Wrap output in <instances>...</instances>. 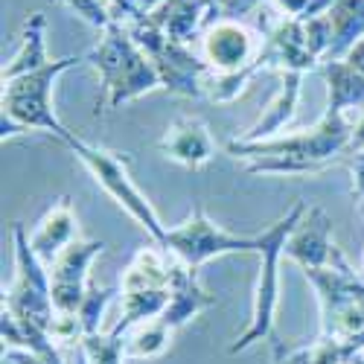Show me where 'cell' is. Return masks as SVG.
<instances>
[{
  "label": "cell",
  "instance_id": "obj_3",
  "mask_svg": "<svg viewBox=\"0 0 364 364\" xmlns=\"http://www.w3.org/2000/svg\"><path fill=\"white\" fill-rule=\"evenodd\" d=\"M85 58L100 73V85H102L100 105L108 114L164 87L158 68L151 65V58L140 50V44L132 38V33L123 23L105 26L100 44L87 50Z\"/></svg>",
  "mask_w": 364,
  "mask_h": 364
},
{
  "label": "cell",
  "instance_id": "obj_19",
  "mask_svg": "<svg viewBox=\"0 0 364 364\" xmlns=\"http://www.w3.org/2000/svg\"><path fill=\"white\" fill-rule=\"evenodd\" d=\"M300 90H303V73H280L277 94L271 97V102L262 108L257 123L248 126L239 137L242 140H268V137L283 134V129L291 126V119L297 114Z\"/></svg>",
  "mask_w": 364,
  "mask_h": 364
},
{
  "label": "cell",
  "instance_id": "obj_17",
  "mask_svg": "<svg viewBox=\"0 0 364 364\" xmlns=\"http://www.w3.org/2000/svg\"><path fill=\"white\" fill-rule=\"evenodd\" d=\"M76 239H79L76 210H73V201L68 196H62V198L53 201V207L41 216L36 230L29 233V245H33L36 257L44 265H53L55 257L62 254L68 245H73Z\"/></svg>",
  "mask_w": 364,
  "mask_h": 364
},
{
  "label": "cell",
  "instance_id": "obj_11",
  "mask_svg": "<svg viewBox=\"0 0 364 364\" xmlns=\"http://www.w3.org/2000/svg\"><path fill=\"white\" fill-rule=\"evenodd\" d=\"M198 53L204 65L213 73H262L259 70V53L262 38L251 26L233 18L213 21L204 36L198 38Z\"/></svg>",
  "mask_w": 364,
  "mask_h": 364
},
{
  "label": "cell",
  "instance_id": "obj_24",
  "mask_svg": "<svg viewBox=\"0 0 364 364\" xmlns=\"http://www.w3.org/2000/svg\"><path fill=\"white\" fill-rule=\"evenodd\" d=\"M114 294H117V289H108V286H100V283L90 280L87 294H85L82 306L76 312L85 336H97V332H102V318H105V309H108V303L114 300Z\"/></svg>",
  "mask_w": 364,
  "mask_h": 364
},
{
  "label": "cell",
  "instance_id": "obj_25",
  "mask_svg": "<svg viewBox=\"0 0 364 364\" xmlns=\"http://www.w3.org/2000/svg\"><path fill=\"white\" fill-rule=\"evenodd\" d=\"M82 347L90 358V364H123L126 358V338L123 336H114V332L102 329L97 336H85Z\"/></svg>",
  "mask_w": 364,
  "mask_h": 364
},
{
  "label": "cell",
  "instance_id": "obj_6",
  "mask_svg": "<svg viewBox=\"0 0 364 364\" xmlns=\"http://www.w3.org/2000/svg\"><path fill=\"white\" fill-rule=\"evenodd\" d=\"M68 149L76 155V161L90 172V178L97 181V184L102 187V193L123 210V213L146 230L149 242H155V245L164 248L166 242V225L161 222V216L155 213V207H151V201L137 190V184L132 181L129 175V158H119L117 151L111 149H102L97 143H87L82 137L73 134V140L68 143Z\"/></svg>",
  "mask_w": 364,
  "mask_h": 364
},
{
  "label": "cell",
  "instance_id": "obj_12",
  "mask_svg": "<svg viewBox=\"0 0 364 364\" xmlns=\"http://www.w3.org/2000/svg\"><path fill=\"white\" fill-rule=\"evenodd\" d=\"M105 254V242L76 239L50 265V294L55 315H76L90 286V265Z\"/></svg>",
  "mask_w": 364,
  "mask_h": 364
},
{
  "label": "cell",
  "instance_id": "obj_4",
  "mask_svg": "<svg viewBox=\"0 0 364 364\" xmlns=\"http://www.w3.org/2000/svg\"><path fill=\"white\" fill-rule=\"evenodd\" d=\"M306 201H294L286 213L262 230V248L257 254L259 259V274L254 283V300H251V321L245 326V332L230 344V355L248 353L251 347H257L259 341H271L277 336L274 332V321H277V309H280V259L286 257V242L291 236V230L297 228V222L306 213Z\"/></svg>",
  "mask_w": 364,
  "mask_h": 364
},
{
  "label": "cell",
  "instance_id": "obj_2",
  "mask_svg": "<svg viewBox=\"0 0 364 364\" xmlns=\"http://www.w3.org/2000/svg\"><path fill=\"white\" fill-rule=\"evenodd\" d=\"M85 62H87L85 55L53 58L47 68L6 82L4 90H0V140L6 143L26 132H41L68 146L73 140V132L58 119L53 105V90L58 76H65L68 70Z\"/></svg>",
  "mask_w": 364,
  "mask_h": 364
},
{
  "label": "cell",
  "instance_id": "obj_33",
  "mask_svg": "<svg viewBox=\"0 0 364 364\" xmlns=\"http://www.w3.org/2000/svg\"><path fill=\"white\" fill-rule=\"evenodd\" d=\"M129 4H132V9L137 15H149V12H155L164 4V0H129Z\"/></svg>",
  "mask_w": 364,
  "mask_h": 364
},
{
  "label": "cell",
  "instance_id": "obj_7",
  "mask_svg": "<svg viewBox=\"0 0 364 364\" xmlns=\"http://www.w3.org/2000/svg\"><path fill=\"white\" fill-rule=\"evenodd\" d=\"M321 303V336H358L364 332V280L350 259L336 251L323 268L303 271Z\"/></svg>",
  "mask_w": 364,
  "mask_h": 364
},
{
  "label": "cell",
  "instance_id": "obj_16",
  "mask_svg": "<svg viewBox=\"0 0 364 364\" xmlns=\"http://www.w3.org/2000/svg\"><path fill=\"white\" fill-rule=\"evenodd\" d=\"M222 15L207 0H164L155 12H149V21L178 44H193Z\"/></svg>",
  "mask_w": 364,
  "mask_h": 364
},
{
  "label": "cell",
  "instance_id": "obj_22",
  "mask_svg": "<svg viewBox=\"0 0 364 364\" xmlns=\"http://www.w3.org/2000/svg\"><path fill=\"white\" fill-rule=\"evenodd\" d=\"M326 15L332 21V47L323 62H338L364 38V0H336Z\"/></svg>",
  "mask_w": 364,
  "mask_h": 364
},
{
  "label": "cell",
  "instance_id": "obj_20",
  "mask_svg": "<svg viewBox=\"0 0 364 364\" xmlns=\"http://www.w3.org/2000/svg\"><path fill=\"white\" fill-rule=\"evenodd\" d=\"M53 62L47 53V15L44 12H33L23 21V29L18 36V50L12 53V58H6L4 68H0V85H6L18 76H26L33 70H41Z\"/></svg>",
  "mask_w": 364,
  "mask_h": 364
},
{
  "label": "cell",
  "instance_id": "obj_23",
  "mask_svg": "<svg viewBox=\"0 0 364 364\" xmlns=\"http://www.w3.org/2000/svg\"><path fill=\"white\" fill-rule=\"evenodd\" d=\"M172 326L164 318H151L137 323L134 329L126 332V358L129 361H146V358H158L169 350L172 341Z\"/></svg>",
  "mask_w": 364,
  "mask_h": 364
},
{
  "label": "cell",
  "instance_id": "obj_34",
  "mask_svg": "<svg viewBox=\"0 0 364 364\" xmlns=\"http://www.w3.org/2000/svg\"><path fill=\"white\" fill-rule=\"evenodd\" d=\"M68 350H70V364H90V358H87V353H85L82 341H79V344H73V347H68Z\"/></svg>",
  "mask_w": 364,
  "mask_h": 364
},
{
  "label": "cell",
  "instance_id": "obj_18",
  "mask_svg": "<svg viewBox=\"0 0 364 364\" xmlns=\"http://www.w3.org/2000/svg\"><path fill=\"white\" fill-rule=\"evenodd\" d=\"M210 306H216V297L198 283L196 268L172 257V297H169V306L161 318L172 329H181L193 318H198L201 312H207Z\"/></svg>",
  "mask_w": 364,
  "mask_h": 364
},
{
  "label": "cell",
  "instance_id": "obj_27",
  "mask_svg": "<svg viewBox=\"0 0 364 364\" xmlns=\"http://www.w3.org/2000/svg\"><path fill=\"white\" fill-rule=\"evenodd\" d=\"M303 29H306L309 50L315 53V58L323 65V58L329 55V47H332V21H329V15H318V18L306 21V23H303Z\"/></svg>",
  "mask_w": 364,
  "mask_h": 364
},
{
  "label": "cell",
  "instance_id": "obj_30",
  "mask_svg": "<svg viewBox=\"0 0 364 364\" xmlns=\"http://www.w3.org/2000/svg\"><path fill=\"white\" fill-rule=\"evenodd\" d=\"M350 178H353V193L364 204V151L350 158Z\"/></svg>",
  "mask_w": 364,
  "mask_h": 364
},
{
  "label": "cell",
  "instance_id": "obj_9",
  "mask_svg": "<svg viewBox=\"0 0 364 364\" xmlns=\"http://www.w3.org/2000/svg\"><path fill=\"white\" fill-rule=\"evenodd\" d=\"M12 251H15V277L9 289H4V306L12 315H18L26 323H36L38 329H47L53 336L55 306L50 294V265H44L33 245H29V233L21 222L12 225Z\"/></svg>",
  "mask_w": 364,
  "mask_h": 364
},
{
  "label": "cell",
  "instance_id": "obj_28",
  "mask_svg": "<svg viewBox=\"0 0 364 364\" xmlns=\"http://www.w3.org/2000/svg\"><path fill=\"white\" fill-rule=\"evenodd\" d=\"M4 358H6L9 364H65L62 347H58L55 341L44 344V347L36 350V353H26V350H4Z\"/></svg>",
  "mask_w": 364,
  "mask_h": 364
},
{
  "label": "cell",
  "instance_id": "obj_8",
  "mask_svg": "<svg viewBox=\"0 0 364 364\" xmlns=\"http://www.w3.org/2000/svg\"><path fill=\"white\" fill-rule=\"evenodd\" d=\"M164 248L190 268H201L210 259H219L228 254H259L262 248V230L259 233H236L222 228L207 216V210L196 204L190 216L166 230Z\"/></svg>",
  "mask_w": 364,
  "mask_h": 364
},
{
  "label": "cell",
  "instance_id": "obj_5",
  "mask_svg": "<svg viewBox=\"0 0 364 364\" xmlns=\"http://www.w3.org/2000/svg\"><path fill=\"white\" fill-rule=\"evenodd\" d=\"M172 297V254L155 242L143 245L119 280V318L108 329L114 336H126L143 321L161 318Z\"/></svg>",
  "mask_w": 364,
  "mask_h": 364
},
{
  "label": "cell",
  "instance_id": "obj_32",
  "mask_svg": "<svg viewBox=\"0 0 364 364\" xmlns=\"http://www.w3.org/2000/svg\"><path fill=\"white\" fill-rule=\"evenodd\" d=\"M344 62H350V65H353L358 73H364V38H361V41H358V44L350 50V55L344 58Z\"/></svg>",
  "mask_w": 364,
  "mask_h": 364
},
{
  "label": "cell",
  "instance_id": "obj_29",
  "mask_svg": "<svg viewBox=\"0 0 364 364\" xmlns=\"http://www.w3.org/2000/svg\"><path fill=\"white\" fill-rule=\"evenodd\" d=\"M259 4H262V0H222L219 12H222V18H233V21H239L242 15H248V12L257 9Z\"/></svg>",
  "mask_w": 364,
  "mask_h": 364
},
{
  "label": "cell",
  "instance_id": "obj_26",
  "mask_svg": "<svg viewBox=\"0 0 364 364\" xmlns=\"http://www.w3.org/2000/svg\"><path fill=\"white\" fill-rule=\"evenodd\" d=\"M336 0H271V6L277 9L280 18H289V21H300L306 23L318 15H326L332 9Z\"/></svg>",
  "mask_w": 364,
  "mask_h": 364
},
{
  "label": "cell",
  "instance_id": "obj_14",
  "mask_svg": "<svg viewBox=\"0 0 364 364\" xmlns=\"http://www.w3.org/2000/svg\"><path fill=\"white\" fill-rule=\"evenodd\" d=\"M338 245L332 239V222L323 207H306V213L291 230L286 242V257L294 259L303 271L323 268L332 257H336Z\"/></svg>",
  "mask_w": 364,
  "mask_h": 364
},
{
  "label": "cell",
  "instance_id": "obj_35",
  "mask_svg": "<svg viewBox=\"0 0 364 364\" xmlns=\"http://www.w3.org/2000/svg\"><path fill=\"white\" fill-rule=\"evenodd\" d=\"M207 4H210V6H213V9L219 12V6H222V0H207ZM219 15H222V12H219Z\"/></svg>",
  "mask_w": 364,
  "mask_h": 364
},
{
  "label": "cell",
  "instance_id": "obj_10",
  "mask_svg": "<svg viewBox=\"0 0 364 364\" xmlns=\"http://www.w3.org/2000/svg\"><path fill=\"white\" fill-rule=\"evenodd\" d=\"M126 29L140 44V50L151 58V65L158 68L161 82L169 94L190 97V100L204 97V79H207L210 68L204 65L201 53L193 50V44H178V41L166 38L161 29L149 21V15L126 23Z\"/></svg>",
  "mask_w": 364,
  "mask_h": 364
},
{
  "label": "cell",
  "instance_id": "obj_15",
  "mask_svg": "<svg viewBox=\"0 0 364 364\" xmlns=\"http://www.w3.org/2000/svg\"><path fill=\"white\" fill-rule=\"evenodd\" d=\"M158 149L178 166L201 169V166H207L210 161H213L216 140L198 117H178L175 123L164 132Z\"/></svg>",
  "mask_w": 364,
  "mask_h": 364
},
{
  "label": "cell",
  "instance_id": "obj_31",
  "mask_svg": "<svg viewBox=\"0 0 364 364\" xmlns=\"http://www.w3.org/2000/svg\"><path fill=\"white\" fill-rule=\"evenodd\" d=\"M358 151H364V111L355 117L353 123V140H350V158L358 155Z\"/></svg>",
  "mask_w": 364,
  "mask_h": 364
},
{
  "label": "cell",
  "instance_id": "obj_21",
  "mask_svg": "<svg viewBox=\"0 0 364 364\" xmlns=\"http://www.w3.org/2000/svg\"><path fill=\"white\" fill-rule=\"evenodd\" d=\"M321 76L326 79V111H336L350 117L353 111H364V73H358L350 62H323Z\"/></svg>",
  "mask_w": 364,
  "mask_h": 364
},
{
  "label": "cell",
  "instance_id": "obj_13",
  "mask_svg": "<svg viewBox=\"0 0 364 364\" xmlns=\"http://www.w3.org/2000/svg\"><path fill=\"white\" fill-rule=\"evenodd\" d=\"M259 70H277V73H303L321 70V62L306 44V29L300 21L280 18L268 26L259 53Z\"/></svg>",
  "mask_w": 364,
  "mask_h": 364
},
{
  "label": "cell",
  "instance_id": "obj_1",
  "mask_svg": "<svg viewBox=\"0 0 364 364\" xmlns=\"http://www.w3.org/2000/svg\"><path fill=\"white\" fill-rule=\"evenodd\" d=\"M353 119L336 111H323L312 129L277 134L268 140H242L228 143V155L245 161L251 175H315L344 155H350Z\"/></svg>",
  "mask_w": 364,
  "mask_h": 364
}]
</instances>
